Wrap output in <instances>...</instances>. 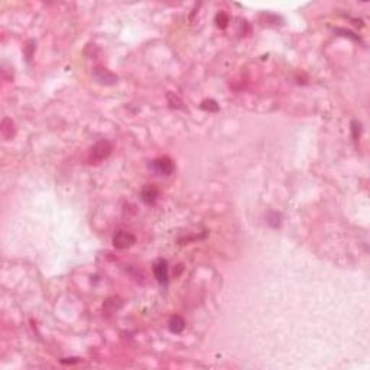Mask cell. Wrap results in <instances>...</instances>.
<instances>
[{"label": "cell", "instance_id": "6da1fadb", "mask_svg": "<svg viewBox=\"0 0 370 370\" xmlns=\"http://www.w3.org/2000/svg\"><path fill=\"white\" fill-rule=\"evenodd\" d=\"M151 167L159 175H171L174 172V169H175V165H174L172 159H169L168 156H164V158L152 161Z\"/></svg>", "mask_w": 370, "mask_h": 370}, {"label": "cell", "instance_id": "7a4b0ae2", "mask_svg": "<svg viewBox=\"0 0 370 370\" xmlns=\"http://www.w3.org/2000/svg\"><path fill=\"white\" fill-rule=\"evenodd\" d=\"M112 151H113L112 143L107 142V140H101V142H99V143H96L93 146L91 156H93L94 161H103V159H106L112 153Z\"/></svg>", "mask_w": 370, "mask_h": 370}, {"label": "cell", "instance_id": "3957f363", "mask_svg": "<svg viewBox=\"0 0 370 370\" xmlns=\"http://www.w3.org/2000/svg\"><path fill=\"white\" fill-rule=\"evenodd\" d=\"M136 243V237L124 230H119L115 236H113V246L116 249H127V247L133 246Z\"/></svg>", "mask_w": 370, "mask_h": 370}, {"label": "cell", "instance_id": "277c9868", "mask_svg": "<svg viewBox=\"0 0 370 370\" xmlns=\"http://www.w3.org/2000/svg\"><path fill=\"white\" fill-rule=\"evenodd\" d=\"M153 273H155V278L158 279L159 284H162V285L168 284L169 273H168V263L165 259H158L153 263Z\"/></svg>", "mask_w": 370, "mask_h": 370}, {"label": "cell", "instance_id": "5b68a950", "mask_svg": "<svg viewBox=\"0 0 370 370\" xmlns=\"http://www.w3.org/2000/svg\"><path fill=\"white\" fill-rule=\"evenodd\" d=\"M93 77L97 83L104 84V85H112V84L118 83V77L115 74H112L110 71L103 69V68H96L94 72H93Z\"/></svg>", "mask_w": 370, "mask_h": 370}, {"label": "cell", "instance_id": "8992f818", "mask_svg": "<svg viewBox=\"0 0 370 370\" xmlns=\"http://www.w3.org/2000/svg\"><path fill=\"white\" fill-rule=\"evenodd\" d=\"M158 197H159V189L155 185L148 184L146 186H143V189H142V200H143L145 204H148V205L155 204Z\"/></svg>", "mask_w": 370, "mask_h": 370}, {"label": "cell", "instance_id": "52a82bcc", "mask_svg": "<svg viewBox=\"0 0 370 370\" xmlns=\"http://www.w3.org/2000/svg\"><path fill=\"white\" fill-rule=\"evenodd\" d=\"M185 328V321L184 318H181L180 315H174L171 320H169V330L175 334H180L183 333Z\"/></svg>", "mask_w": 370, "mask_h": 370}, {"label": "cell", "instance_id": "ba28073f", "mask_svg": "<svg viewBox=\"0 0 370 370\" xmlns=\"http://www.w3.org/2000/svg\"><path fill=\"white\" fill-rule=\"evenodd\" d=\"M201 107L204 110H208V112H217L219 110V104L214 100H205V101H202Z\"/></svg>", "mask_w": 370, "mask_h": 370}, {"label": "cell", "instance_id": "9c48e42d", "mask_svg": "<svg viewBox=\"0 0 370 370\" xmlns=\"http://www.w3.org/2000/svg\"><path fill=\"white\" fill-rule=\"evenodd\" d=\"M268 223L272 227H278L281 224V214L279 213H270L269 217H268Z\"/></svg>", "mask_w": 370, "mask_h": 370}, {"label": "cell", "instance_id": "30bf717a", "mask_svg": "<svg viewBox=\"0 0 370 370\" xmlns=\"http://www.w3.org/2000/svg\"><path fill=\"white\" fill-rule=\"evenodd\" d=\"M352 130H353V137L354 140H357L360 137V123L359 122H353L352 123Z\"/></svg>", "mask_w": 370, "mask_h": 370}]
</instances>
